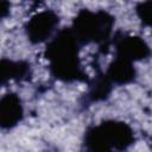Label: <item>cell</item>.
Instances as JSON below:
<instances>
[{
  "label": "cell",
  "mask_w": 152,
  "mask_h": 152,
  "mask_svg": "<svg viewBox=\"0 0 152 152\" xmlns=\"http://www.w3.org/2000/svg\"><path fill=\"white\" fill-rule=\"evenodd\" d=\"M138 13L144 23L152 26V2L141 4L138 7Z\"/></svg>",
  "instance_id": "cell-7"
},
{
  "label": "cell",
  "mask_w": 152,
  "mask_h": 152,
  "mask_svg": "<svg viewBox=\"0 0 152 152\" xmlns=\"http://www.w3.org/2000/svg\"><path fill=\"white\" fill-rule=\"evenodd\" d=\"M58 23V18L51 11H42L27 23V36L33 43H40L50 37Z\"/></svg>",
  "instance_id": "cell-3"
},
{
  "label": "cell",
  "mask_w": 152,
  "mask_h": 152,
  "mask_svg": "<svg viewBox=\"0 0 152 152\" xmlns=\"http://www.w3.org/2000/svg\"><path fill=\"white\" fill-rule=\"evenodd\" d=\"M118 48L120 50L121 58L126 61L144 58L148 51L145 43L138 37H127L126 39H122Z\"/></svg>",
  "instance_id": "cell-5"
},
{
  "label": "cell",
  "mask_w": 152,
  "mask_h": 152,
  "mask_svg": "<svg viewBox=\"0 0 152 152\" xmlns=\"http://www.w3.org/2000/svg\"><path fill=\"white\" fill-rule=\"evenodd\" d=\"M23 115L20 100L14 94H8L2 97L0 104V121L2 127L14 126Z\"/></svg>",
  "instance_id": "cell-4"
},
{
  "label": "cell",
  "mask_w": 152,
  "mask_h": 152,
  "mask_svg": "<svg viewBox=\"0 0 152 152\" xmlns=\"http://www.w3.org/2000/svg\"><path fill=\"white\" fill-rule=\"evenodd\" d=\"M49 57L52 61L56 75L65 80L77 77L78 64L76 42L69 32L62 33L53 40L49 49Z\"/></svg>",
  "instance_id": "cell-1"
},
{
  "label": "cell",
  "mask_w": 152,
  "mask_h": 152,
  "mask_svg": "<svg viewBox=\"0 0 152 152\" xmlns=\"http://www.w3.org/2000/svg\"><path fill=\"white\" fill-rule=\"evenodd\" d=\"M109 75H110L113 81L119 82V83H125V82H128L129 80L133 78L134 69L131 66L128 61L121 58V59H118L110 66Z\"/></svg>",
  "instance_id": "cell-6"
},
{
  "label": "cell",
  "mask_w": 152,
  "mask_h": 152,
  "mask_svg": "<svg viewBox=\"0 0 152 152\" xmlns=\"http://www.w3.org/2000/svg\"><path fill=\"white\" fill-rule=\"evenodd\" d=\"M112 18L102 12L83 11L75 21V37L83 40L102 39L110 30Z\"/></svg>",
  "instance_id": "cell-2"
}]
</instances>
